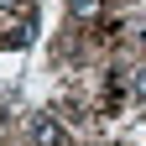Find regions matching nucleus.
Masks as SVG:
<instances>
[{"instance_id": "f257e3e1", "label": "nucleus", "mask_w": 146, "mask_h": 146, "mask_svg": "<svg viewBox=\"0 0 146 146\" xmlns=\"http://www.w3.org/2000/svg\"><path fill=\"white\" fill-rule=\"evenodd\" d=\"M31 141L36 146H63L68 136H63V125L52 120V115H31Z\"/></svg>"}, {"instance_id": "f03ea898", "label": "nucleus", "mask_w": 146, "mask_h": 146, "mask_svg": "<svg viewBox=\"0 0 146 146\" xmlns=\"http://www.w3.org/2000/svg\"><path fill=\"white\" fill-rule=\"evenodd\" d=\"M68 11L78 16V21H94V16L104 11V0H68Z\"/></svg>"}, {"instance_id": "7ed1b4c3", "label": "nucleus", "mask_w": 146, "mask_h": 146, "mask_svg": "<svg viewBox=\"0 0 146 146\" xmlns=\"http://www.w3.org/2000/svg\"><path fill=\"white\" fill-rule=\"evenodd\" d=\"M131 94L146 104V68H136V73H131Z\"/></svg>"}, {"instance_id": "20e7f679", "label": "nucleus", "mask_w": 146, "mask_h": 146, "mask_svg": "<svg viewBox=\"0 0 146 146\" xmlns=\"http://www.w3.org/2000/svg\"><path fill=\"white\" fill-rule=\"evenodd\" d=\"M26 5V0H0V11H21Z\"/></svg>"}]
</instances>
